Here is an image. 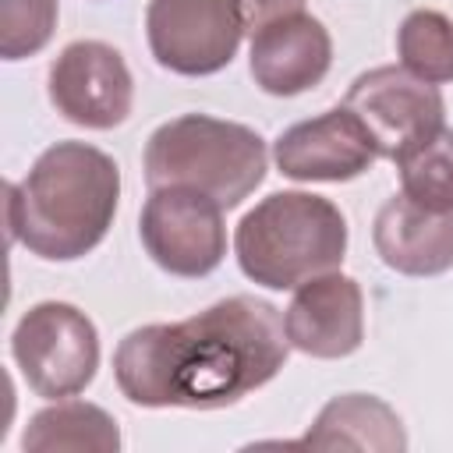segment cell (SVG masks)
Wrapping results in <instances>:
<instances>
[{
    "label": "cell",
    "mask_w": 453,
    "mask_h": 453,
    "mask_svg": "<svg viewBox=\"0 0 453 453\" xmlns=\"http://www.w3.org/2000/svg\"><path fill=\"white\" fill-rule=\"evenodd\" d=\"M287 354L280 308L234 294L191 319L127 333L113 354V379L138 407L216 411L276 379Z\"/></svg>",
    "instance_id": "obj_1"
},
{
    "label": "cell",
    "mask_w": 453,
    "mask_h": 453,
    "mask_svg": "<svg viewBox=\"0 0 453 453\" xmlns=\"http://www.w3.org/2000/svg\"><path fill=\"white\" fill-rule=\"evenodd\" d=\"M117 198L120 170L113 156L88 142H57L7 188V226L32 255L74 262L106 237Z\"/></svg>",
    "instance_id": "obj_2"
},
{
    "label": "cell",
    "mask_w": 453,
    "mask_h": 453,
    "mask_svg": "<svg viewBox=\"0 0 453 453\" xmlns=\"http://www.w3.org/2000/svg\"><path fill=\"white\" fill-rule=\"evenodd\" d=\"M241 273L269 290H294L340 269L347 255L343 212L311 191H273L234 230Z\"/></svg>",
    "instance_id": "obj_3"
},
{
    "label": "cell",
    "mask_w": 453,
    "mask_h": 453,
    "mask_svg": "<svg viewBox=\"0 0 453 453\" xmlns=\"http://www.w3.org/2000/svg\"><path fill=\"white\" fill-rule=\"evenodd\" d=\"M265 163L258 131L209 113H180L159 124L142 156L149 188H195L223 209L241 205L265 180Z\"/></svg>",
    "instance_id": "obj_4"
},
{
    "label": "cell",
    "mask_w": 453,
    "mask_h": 453,
    "mask_svg": "<svg viewBox=\"0 0 453 453\" xmlns=\"http://www.w3.org/2000/svg\"><path fill=\"white\" fill-rule=\"evenodd\" d=\"M11 354L28 389L46 400H67L96 379L99 333L81 308L67 301H39L18 319Z\"/></svg>",
    "instance_id": "obj_5"
},
{
    "label": "cell",
    "mask_w": 453,
    "mask_h": 453,
    "mask_svg": "<svg viewBox=\"0 0 453 453\" xmlns=\"http://www.w3.org/2000/svg\"><path fill=\"white\" fill-rule=\"evenodd\" d=\"M248 28L241 0H149L145 35L159 67L202 78L223 71Z\"/></svg>",
    "instance_id": "obj_6"
},
{
    "label": "cell",
    "mask_w": 453,
    "mask_h": 453,
    "mask_svg": "<svg viewBox=\"0 0 453 453\" xmlns=\"http://www.w3.org/2000/svg\"><path fill=\"white\" fill-rule=\"evenodd\" d=\"M138 234L149 258L163 273L184 280L209 276L226 255L223 205L195 188H152L138 219Z\"/></svg>",
    "instance_id": "obj_7"
},
{
    "label": "cell",
    "mask_w": 453,
    "mask_h": 453,
    "mask_svg": "<svg viewBox=\"0 0 453 453\" xmlns=\"http://www.w3.org/2000/svg\"><path fill=\"white\" fill-rule=\"evenodd\" d=\"M343 106H350L361 124L372 131L379 156L400 159L407 149L435 134L446 117V103L432 81H421L403 64H386L357 74L343 96Z\"/></svg>",
    "instance_id": "obj_8"
},
{
    "label": "cell",
    "mask_w": 453,
    "mask_h": 453,
    "mask_svg": "<svg viewBox=\"0 0 453 453\" xmlns=\"http://www.w3.org/2000/svg\"><path fill=\"white\" fill-rule=\"evenodd\" d=\"M50 103L78 127L110 131L127 120L134 81L113 46L99 39H78L50 64Z\"/></svg>",
    "instance_id": "obj_9"
},
{
    "label": "cell",
    "mask_w": 453,
    "mask_h": 453,
    "mask_svg": "<svg viewBox=\"0 0 453 453\" xmlns=\"http://www.w3.org/2000/svg\"><path fill=\"white\" fill-rule=\"evenodd\" d=\"M273 159L290 180L340 184L372 170V163L379 159V145L350 106H336L311 120L290 124L276 138Z\"/></svg>",
    "instance_id": "obj_10"
},
{
    "label": "cell",
    "mask_w": 453,
    "mask_h": 453,
    "mask_svg": "<svg viewBox=\"0 0 453 453\" xmlns=\"http://www.w3.org/2000/svg\"><path fill=\"white\" fill-rule=\"evenodd\" d=\"M287 340L294 350L333 361L347 357L365 340V297L357 280L343 273H322L297 287L283 311Z\"/></svg>",
    "instance_id": "obj_11"
},
{
    "label": "cell",
    "mask_w": 453,
    "mask_h": 453,
    "mask_svg": "<svg viewBox=\"0 0 453 453\" xmlns=\"http://www.w3.org/2000/svg\"><path fill=\"white\" fill-rule=\"evenodd\" d=\"M251 78L269 96H297L315 88L333 64L326 25L304 11L273 18L251 35Z\"/></svg>",
    "instance_id": "obj_12"
},
{
    "label": "cell",
    "mask_w": 453,
    "mask_h": 453,
    "mask_svg": "<svg viewBox=\"0 0 453 453\" xmlns=\"http://www.w3.org/2000/svg\"><path fill=\"white\" fill-rule=\"evenodd\" d=\"M372 241L389 269L403 276H439L453 265V209L435 212L400 191L375 212Z\"/></svg>",
    "instance_id": "obj_13"
},
{
    "label": "cell",
    "mask_w": 453,
    "mask_h": 453,
    "mask_svg": "<svg viewBox=\"0 0 453 453\" xmlns=\"http://www.w3.org/2000/svg\"><path fill=\"white\" fill-rule=\"evenodd\" d=\"M294 446L400 453V449H407V435H403L396 411L386 400L368 396V393H343V396H333L319 411L315 425Z\"/></svg>",
    "instance_id": "obj_14"
},
{
    "label": "cell",
    "mask_w": 453,
    "mask_h": 453,
    "mask_svg": "<svg viewBox=\"0 0 453 453\" xmlns=\"http://www.w3.org/2000/svg\"><path fill=\"white\" fill-rule=\"evenodd\" d=\"M21 446L32 453L46 449H92V453H117L120 432L117 421L88 403V400H57L53 407L32 414Z\"/></svg>",
    "instance_id": "obj_15"
},
{
    "label": "cell",
    "mask_w": 453,
    "mask_h": 453,
    "mask_svg": "<svg viewBox=\"0 0 453 453\" xmlns=\"http://www.w3.org/2000/svg\"><path fill=\"white\" fill-rule=\"evenodd\" d=\"M396 57L421 81H453V21L442 11H411L396 28Z\"/></svg>",
    "instance_id": "obj_16"
},
{
    "label": "cell",
    "mask_w": 453,
    "mask_h": 453,
    "mask_svg": "<svg viewBox=\"0 0 453 453\" xmlns=\"http://www.w3.org/2000/svg\"><path fill=\"white\" fill-rule=\"evenodd\" d=\"M403 195L425 209L449 212L453 209V131L439 127L414 149L396 159Z\"/></svg>",
    "instance_id": "obj_17"
},
{
    "label": "cell",
    "mask_w": 453,
    "mask_h": 453,
    "mask_svg": "<svg viewBox=\"0 0 453 453\" xmlns=\"http://www.w3.org/2000/svg\"><path fill=\"white\" fill-rule=\"evenodd\" d=\"M57 0H0V57L21 60L39 53L57 28Z\"/></svg>",
    "instance_id": "obj_18"
},
{
    "label": "cell",
    "mask_w": 453,
    "mask_h": 453,
    "mask_svg": "<svg viewBox=\"0 0 453 453\" xmlns=\"http://www.w3.org/2000/svg\"><path fill=\"white\" fill-rule=\"evenodd\" d=\"M241 4H244L248 28H258L273 18H283V14H294L304 7V0H241Z\"/></svg>",
    "instance_id": "obj_19"
}]
</instances>
